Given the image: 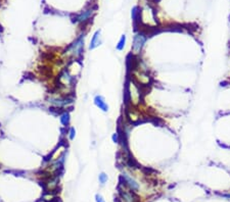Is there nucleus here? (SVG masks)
<instances>
[{
  "instance_id": "9",
  "label": "nucleus",
  "mask_w": 230,
  "mask_h": 202,
  "mask_svg": "<svg viewBox=\"0 0 230 202\" xmlns=\"http://www.w3.org/2000/svg\"><path fill=\"white\" fill-rule=\"evenodd\" d=\"M126 39H127V38H126V35H122V36H121V38H120V40H119L118 44L116 45V48H117V49H118L119 51L123 50L124 48H125Z\"/></svg>"
},
{
  "instance_id": "11",
  "label": "nucleus",
  "mask_w": 230,
  "mask_h": 202,
  "mask_svg": "<svg viewBox=\"0 0 230 202\" xmlns=\"http://www.w3.org/2000/svg\"><path fill=\"white\" fill-rule=\"evenodd\" d=\"M139 8L137 6L133 7V9H132V12H131V16H132V18H133L134 22L138 21V18L140 17V11H138Z\"/></svg>"
},
{
  "instance_id": "7",
  "label": "nucleus",
  "mask_w": 230,
  "mask_h": 202,
  "mask_svg": "<svg viewBox=\"0 0 230 202\" xmlns=\"http://www.w3.org/2000/svg\"><path fill=\"white\" fill-rule=\"evenodd\" d=\"M99 45H100V31L98 30V31H96L93 34L91 42H90V45H89V49L93 50V49H95L96 47H98Z\"/></svg>"
},
{
  "instance_id": "1",
  "label": "nucleus",
  "mask_w": 230,
  "mask_h": 202,
  "mask_svg": "<svg viewBox=\"0 0 230 202\" xmlns=\"http://www.w3.org/2000/svg\"><path fill=\"white\" fill-rule=\"evenodd\" d=\"M83 49H84V35L79 37V38L71 45L69 47V49L67 50V54L72 56V57L77 58L79 56H81Z\"/></svg>"
},
{
  "instance_id": "10",
  "label": "nucleus",
  "mask_w": 230,
  "mask_h": 202,
  "mask_svg": "<svg viewBox=\"0 0 230 202\" xmlns=\"http://www.w3.org/2000/svg\"><path fill=\"white\" fill-rule=\"evenodd\" d=\"M60 123H62L63 126H68L70 123V114L68 112H63V113L60 115Z\"/></svg>"
},
{
  "instance_id": "5",
  "label": "nucleus",
  "mask_w": 230,
  "mask_h": 202,
  "mask_svg": "<svg viewBox=\"0 0 230 202\" xmlns=\"http://www.w3.org/2000/svg\"><path fill=\"white\" fill-rule=\"evenodd\" d=\"M94 104H95V105L102 111H104V112L108 111V105L107 104V102H105V100L102 96L97 95V96L94 97Z\"/></svg>"
},
{
  "instance_id": "3",
  "label": "nucleus",
  "mask_w": 230,
  "mask_h": 202,
  "mask_svg": "<svg viewBox=\"0 0 230 202\" xmlns=\"http://www.w3.org/2000/svg\"><path fill=\"white\" fill-rule=\"evenodd\" d=\"M49 102L51 104H53L55 107H58V108H62V107H67L69 104H71L73 102V99H70V98H51L49 100Z\"/></svg>"
},
{
  "instance_id": "4",
  "label": "nucleus",
  "mask_w": 230,
  "mask_h": 202,
  "mask_svg": "<svg viewBox=\"0 0 230 202\" xmlns=\"http://www.w3.org/2000/svg\"><path fill=\"white\" fill-rule=\"evenodd\" d=\"M94 13V10L93 9H88V10H85L83 11L82 13H80L79 16H77L76 17L74 18V22H84L86 21H88L89 18H91L92 16Z\"/></svg>"
},
{
  "instance_id": "12",
  "label": "nucleus",
  "mask_w": 230,
  "mask_h": 202,
  "mask_svg": "<svg viewBox=\"0 0 230 202\" xmlns=\"http://www.w3.org/2000/svg\"><path fill=\"white\" fill-rule=\"evenodd\" d=\"M75 136H76V130H75V128H70V131H69V138L71 140H73Z\"/></svg>"
},
{
  "instance_id": "6",
  "label": "nucleus",
  "mask_w": 230,
  "mask_h": 202,
  "mask_svg": "<svg viewBox=\"0 0 230 202\" xmlns=\"http://www.w3.org/2000/svg\"><path fill=\"white\" fill-rule=\"evenodd\" d=\"M59 82L62 86H70V84L73 83V77L69 74L68 70H63L59 76Z\"/></svg>"
},
{
  "instance_id": "8",
  "label": "nucleus",
  "mask_w": 230,
  "mask_h": 202,
  "mask_svg": "<svg viewBox=\"0 0 230 202\" xmlns=\"http://www.w3.org/2000/svg\"><path fill=\"white\" fill-rule=\"evenodd\" d=\"M123 179H124V181H125V183L127 184V186L129 187V188L131 189V190H133V191H136L137 189H138V184L136 182L134 181V179H132L130 176H128L127 174H123Z\"/></svg>"
},
{
  "instance_id": "13",
  "label": "nucleus",
  "mask_w": 230,
  "mask_h": 202,
  "mask_svg": "<svg viewBox=\"0 0 230 202\" xmlns=\"http://www.w3.org/2000/svg\"><path fill=\"white\" fill-rule=\"evenodd\" d=\"M112 142H114V143H119V135L117 133L112 134Z\"/></svg>"
},
{
  "instance_id": "14",
  "label": "nucleus",
  "mask_w": 230,
  "mask_h": 202,
  "mask_svg": "<svg viewBox=\"0 0 230 202\" xmlns=\"http://www.w3.org/2000/svg\"><path fill=\"white\" fill-rule=\"evenodd\" d=\"M99 180H100V182L101 183H102V184H103V183L105 182V181H107V180H108V177H107V175H105V174H100V176H99Z\"/></svg>"
},
{
  "instance_id": "2",
  "label": "nucleus",
  "mask_w": 230,
  "mask_h": 202,
  "mask_svg": "<svg viewBox=\"0 0 230 202\" xmlns=\"http://www.w3.org/2000/svg\"><path fill=\"white\" fill-rule=\"evenodd\" d=\"M146 41V36L142 33H138L134 36L133 44H132V51L134 54L140 53L142 47L144 46V43Z\"/></svg>"
}]
</instances>
